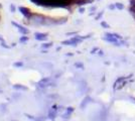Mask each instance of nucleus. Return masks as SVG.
<instances>
[{
	"instance_id": "obj_1",
	"label": "nucleus",
	"mask_w": 135,
	"mask_h": 121,
	"mask_svg": "<svg viewBox=\"0 0 135 121\" xmlns=\"http://www.w3.org/2000/svg\"><path fill=\"white\" fill-rule=\"evenodd\" d=\"M115 6H116V9H119V10H123L124 9V4L121 3V2L115 3Z\"/></svg>"
},
{
	"instance_id": "obj_2",
	"label": "nucleus",
	"mask_w": 135,
	"mask_h": 121,
	"mask_svg": "<svg viewBox=\"0 0 135 121\" xmlns=\"http://www.w3.org/2000/svg\"><path fill=\"white\" fill-rule=\"evenodd\" d=\"M108 8H109V9H111V10L115 9V8H116V6H115V3H114V4H110V5L108 6Z\"/></svg>"
}]
</instances>
